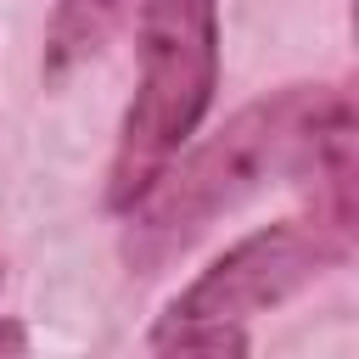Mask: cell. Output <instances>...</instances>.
Listing matches in <instances>:
<instances>
[{
  "instance_id": "cell-2",
  "label": "cell",
  "mask_w": 359,
  "mask_h": 359,
  "mask_svg": "<svg viewBox=\"0 0 359 359\" xmlns=\"http://www.w3.org/2000/svg\"><path fill=\"white\" fill-rule=\"evenodd\" d=\"M140 90L129 101L107 202L129 208L196 135L219 84V0H140Z\"/></svg>"
},
{
  "instance_id": "cell-4",
  "label": "cell",
  "mask_w": 359,
  "mask_h": 359,
  "mask_svg": "<svg viewBox=\"0 0 359 359\" xmlns=\"http://www.w3.org/2000/svg\"><path fill=\"white\" fill-rule=\"evenodd\" d=\"M135 11H140V0H56L50 34H45V73L62 79L67 67L90 62Z\"/></svg>"
},
{
  "instance_id": "cell-1",
  "label": "cell",
  "mask_w": 359,
  "mask_h": 359,
  "mask_svg": "<svg viewBox=\"0 0 359 359\" xmlns=\"http://www.w3.org/2000/svg\"><path fill=\"white\" fill-rule=\"evenodd\" d=\"M337 90H280L269 101H252L247 112H236L219 135H208L180 168H163L129 208V264L140 275H151L157 264H168L174 252H185L219 213L241 208L258 185H269L275 174L303 180L309 174V151H314V129L320 112L331 107Z\"/></svg>"
},
{
  "instance_id": "cell-5",
  "label": "cell",
  "mask_w": 359,
  "mask_h": 359,
  "mask_svg": "<svg viewBox=\"0 0 359 359\" xmlns=\"http://www.w3.org/2000/svg\"><path fill=\"white\" fill-rule=\"evenodd\" d=\"M157 353H247V331L241 325H157L151 331Z\"/></svg>"
},
{
  "instance_id": "cell-6",
  "label": "cell",
  "mask_w": 359,
  "mask_h": 359,
  "mask_svg": "<svg viewBox=\"0 0 359 359\" xmlns=\"http://www.w3.org/2000/svg\"><path fill=\"white\" fill-rule=\"evenodd\" d=\"M0 348L17 353V348H22V325H0Z\"/></svg>"
},
{
  "instance_id": "cell-3",
  "label": "cell",
  "mask_w": 359,
  "mask_h": 359,
  "mask_svg": "<svg viewBox=\"0 0 359 359\" xmlns=\"http://www.w3.org/2000/svg\"><path fill=\"white\" fill-rule=\"evenodd\" d=\"M348 241L353 236L331 230L325 219H314V224L286 219V224L252 230L247 241H236L224 258H213L174 297V309L163 314V325H241V320L286 303L292 292L314 286L348 252Z\"/></svg>"
}]
</instances>
